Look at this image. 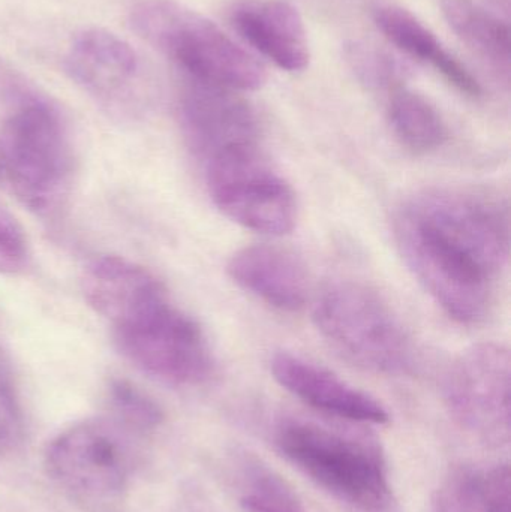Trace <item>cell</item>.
Masks as SVG:
<instances>
[{"mask_svg":"<svg viewBox=\"0 0 511 512\" xmlns=\"http://www.w3.org/2000/svg\"><path fill=\"white\" fill-rule=\"evenodd\" d=\"M401 254L441 309L465 325L485 321L510 256L506 204L483 191L428 189L395 221Z\"/></svg>","mask_w":511,"mask_h":512,"instance_id":"1","label":"cell"},{"mask_svg":"<svg viewBox=\"0 0 511 512\" xmlns=\"http://www.w3.org/2000/svg\"><path fill=\"white\" fill-rule=\"evenodd\" d=\"M129 26L189 80L233 92L266 84L263 63L209 18L176 0H140L129 11Z\"/></svg>","mask_w":511,"mask_h":512,"instance_id":"2","label":"cell"},{"mask_svg":"<svg viewBox=\"0 0 511 512\" xmlns=\"http://www.w3.org/2000/svg\"><path fill=\"white\" fill-rule=\"evenodd\" d=\"M3 177L35 215L60 212L74 186L77 156L56 107L32 93L21 96L5 123Z\"/></svg>","mask_w":511,"mask_h":512,"instance_id":"3","label":"cell"},{"mask_svg":"<svg viewBox=\"0 0 511 512\" xmlns=\"http://www.w3.org/2000/svg\"><path fill=\"white\" fill-rule=\"evenodd\" d=\"M285 459L333 498L365 512L392 502L386 462L377 445L305 421H287L276 433Z\"/></svg>","mask_w":511,"mask_h":512,"instance_id":"4","label":"cell"},{"mask_svg":"<svg viewBox=\"0 0 511 512\" xmlns=\"http://www.w3.org/2000/svg\"><path fill=\"white\" fill-rule=\"evenodd\" d=\"M314 321L335 351L363 369L401 375L413 364V345L389 304L362 283H330L314 304Z\"/></svg>","mask_w":511,"mask_h":512,"instance_id":"5","label":"cell"},{"mask_svg":"<svg viewBox=\"0 0 511 512\" xmlns=\"http://www.w3.org/2000/svg\"><path fill=\"white\" fill-rule=\"evenodd\" d=\"M134 465V450L122 426L101 420L68 427L44 454L51 481L75 501L93 507L111 504L125 493Z\"/></svg>","mask_w":511,"mask_h":512,"instance_id":"6","label":"cell"},{"mask_svg":"<svg viewBox=\"0 0 511 512\" xmlns=\"http://www.w3.org/2000/svg\"><path fill=\"white\" fill-rule=\"evenodd\" d=\"M207 188L219 212L246 230L285 236L296 227L293 188L264 158L258 144L212 156L207 161Z\"/></svg>","mask_w":511,"mask_h":512,"instance_id":"7","label":"cell"},{"mask_svg":"<svg viewBox=\"0 0 511 512\" xmlns=\"http://www.w3.org/2000/svg\"><path fill=\"white\" fill-rule=\"evenodd\" d=\"M113 339L129 363L165 384L194 387L213 373L203 330L171 300L113 327Z\"/></svg>","mask_w":511,"mask_h":512,"instance_id":"8","label":"cell"},{"mask_svg":"<svg viewBox=\"0 0 511 512\" xmlns=\"http://www.w3.org/2000/svg\"><path fill=\"white\" fill-rule=\"evenodd\" d=\"M510 375L509 349L482 343L465 351L447 376L453 415L489 444L509 442Z\"/></svg>","mask_w":511,"mask_h":512,"instance_id":"9","label":"cell"},{"mask_svg":"<svg viewBox=\"0 0 511 512\" xmlns=\"http://www.w3.org/2000/svg\"><path fill=\"white\" fill-rule=\"evenodd\" d=\"M180 120L189 143L207 161L224 150L258 144L254 110L224 87L188 78L180 95Z\"/></svg>","mask_w":511,"mask_h":512,"instance_id":"10","label":"cell"},{"mask_svg":"<svg viewBox=\"0 0 511 512\" xmlns=\"http://www.w3.org/2000/svg\"><path fill=\"white\" fill-rule=\"evenodd\" d=\"M69 77L111 108L128 104L141 78L137 51L116 33L84 29L72 38L65 60Z\"/></svg>","mask_w":511,"mask_h":512,"instance_id":"11","label":"cell"},{"mask_svg":"<svg viewBox=\"0 0 511 512\" xmlns=\"http://www.w3.org/2000/svg\"><path fill=\"white\" fill-rule=\"evenodd\" d=\"M81 292L87 304L113 327L170 300L167 289L152 271L113 255L87 264L81 276Z\"/></svg>","mask_w":511,"mask_h":512,"instance_id":"12","label":"cell"},{"mask_svg":"<svg viewBox=\"0 0 511 512\" xmlns=\"http://www.w3.org/2000/svg\"><path fill=\"white\" fill-rule=\"evenodd\" d=\"M270 369L281 387L311 408L353 423H389V412L377 399L297 355L276 354Z\"/></svg>","mask_w":511,"mask_h":512,"instance_id":"13","label":"cell"},{"mask_svg":"<svg viewBox=\"0 0 511 512\" xmlns=\"http://www.w3.org/2000/svg\"><path fill=\"white\" fill-rule=\"evenodd\" d=\"M230 23L243 41L278 68H308L311 51L305 21L287 0H243L231 8Z\"/></svg>","mask_w":511,"mask_h":512,"instance_id":"14","label":"cell"},{"mask_svg":"<svg viewBox=\"0 0 511 512\" xmlns=\"http://www.w3.org/2000/svg\"><path fill=\"white\" fill-rule=\"evenodd\" d=\"M227 273L236 285L282 312L306 306L309 280L296 255L278 246L254 245L231 256Z\"/></svg>","mask_w":511,"mask_h":512,"instance_id":"15","label":"cell"},{"mask_svg":"<svg viewBox=\"0 0 511 512\" xmlns=\"http://www.w3.org/2000/svg\"><path fill=\"white\" fill-rule=\"evenodd\" d=\"M374 21L387 41L413 59L432 66L450 86L470 98L482 96L479 80L416 15L401 6L381 5L374 9Z\"/></svg>","mask_w":511,"mask_h":512,"instance_id":"16","label":"cell"},{"mask_svg":"<svg viewBox=\"0 0 511 512\" xmlns=\"http://www.w3.org/2000/svg\"><path fill=\"white\" fill-rule=\"evenodd\" d=\"M444 17L458 38L503 81L510 83L509 21L474 0H441Z\"/></svg>","mask_w":511,"mask_h":512,"instance_id":"17","label":"cell"},{"mask_svg":"<svg viewBox=\"0 0 511 512\" xmlns=\"http://www.w3.org/2000/svg\"><path fill=\"white\" fill-rule=\"evenodd\" d=\"M437 507L447 512H511L509 465L458 472Z\"/></svg>","mask_w":511,"mask_h":512,"instance_id":"18","label":"cell"},{"mask_svg":"<svg viewBox=\"0 0 511 512\" xmlns=\"http://www.w3.org/2000/svg\"><path fill=\"white\" fill-rule=\"evenodd\" d=\"M387 111L393 132L411 152H434L446 143V122L437 108L419 93L404 86L390 90Z\"/></svg>","mask_w":511,"mask_h":512,"instance_id":"19","label":"cell"},{"mask_svg":"<svg viewBox=\"0 0 511 512\" xmlns=\"http://www.w3.org/2000/svg\"><path fill=\"white\" fill-rule=\"evenodd\" d=\"M108 400L119 426L135 432H153L164 421L161 406L141 388L126 379H113L108 387Z\"/></svg>","mask_w":511,"mask_h":512,"instance_id":"20","label":"cell"},{"mask_svg":"<svg viewBox=\"0 0 511 512\" xmlns=\"http://www.w3.org/2000/svg\"><path fill=\"white\" fill-rule=\"evenodd\" d=\"M344 59L353 74L371 89L393 90L404 86L405 66L387 54L365 42H348L344 47Z\"/></svg>","mask_w":511,"mask_h":512,"instance_id":"21","label":"cell"},{"mask_svg":"<svg viewBox=\"0 0 511 512\" xmlns=\"http://www.w3.org/2000/svg\"><path fill=\"white\" fill-rule=\"evenodd\" d=\"M24 418L11 360L0 349V454L17 450L23 442Z\"/></svg>","mask_w":511,"mask_h":512,"instance_id":"22","label":"cell"},{"mask_svg":"<svg viewBox=\"0 0 511 512\" xmlns=\"http://www.w3.org/2000/svg\"><path fill=\"white\" fill-rule=\"evenodd\" d=\"M30 262L26 233L15 216L0 203V274L17 276Z\"/></svg>","mask_w":511,"mask_h":512,"instance_id":"23","label":"cell"},{"mask_svg":"<svg viewBox=\"0 0 511 512\" xmlns=\"http://www.w3.org/2000/svg\"><path fill=\"white\" fill-rule=\"evenodd\" d=\"M255 490L242 501L246 512H299L293 495L278 478H267Z\"/></svg>","mask_w":511,"mask_h":512,"instance_id":"24","label":"cell"},{"mask_svg":"<svg viewBox=\"0 0 511 512\" xmlns=\"http://www.w3.org/2000/svg\"><path fill=\"white\" fill-rule=\"evenodd\" d=\"M488 3L489 11L494 12L498 17L503 20L509 21L510 17V0H486Z\"/></svg>","mask_w":511,"mask_h":512,"instance_id":"25","label":"cell"},{"mask_svg":"<svg viewBox=\"0 0 511 512\" xmlns=\"http://www.w3.org/2000/svg\"><path fill=\"white\" fill-rule=\"evenodd\" d=\"M0 179H3V164H2V156H0Z\"/></svg>","mask_w":511,"mask_h":512,"instance_id":"26","label":"cell"},{"mask_svg":"<svg viewBox=\"0 0 511 512\" xmlns=\"http://www.w3.org/2000/svg\"><path fill=\"white\" fill-rule=\"evenodd\" d=\"M437 512H447V511L443 510V508L437 507Z\"/></svg>","mask_w":511,"mask_h":512,"instance_id":"27","label":"cell"}]
</instances>
